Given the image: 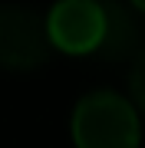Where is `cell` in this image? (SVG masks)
Here are the masks:
<instances>
[{"label": "cell", "instance_id": "4", "mask_svg": "<svg viewBox=\"0 0 145 148\" xmlns=\"http://www.w3.org/2000/svg\"><path fill=\"white\" fill-rule=\"evenodd\" d=\"M102 13H106V27H102V40L96 46L99 59L109 63H122V59H135L142 53V23L125 3L119 0H102Z\"/></svg>", "mask_w": 145, "mask_h": 148}, {"label": "cell", "instance_id": "6", "mask_svg": "<svg viewBox=\"0 0 145 148\" xmlns=\"http://www.w3.org/2000/svg\"><path fill=\"white\" fill-rule=\"evenodd\" d=\"M132 3H135V7H139V10H145V0H132Z\"/></svg>", "mask_w": 145, "mask_h": 148}, {"label": "cell", "instance_id": "1", "mask_svg": "<svg viewBox=\"0 0 145 148\" xmlns=\"http://www.w3.org/2000/svg\"><path fill=\"white\" fill-rule=\"evenodd\" d=\"M76 148H139V115L115 92H92L73 112Z\"/></svg>", "mask_w": 145, "mask_h": 148}, {"label": "cell", "instance_id": "3", "mask_svg": "<svg viewBox=\"0 0 145 148\" xmlns=\"http://www.w3.org/2000/svg\"><path fill=\"white\" fill-rule=\"evenodd\" d=\"M102 27H106L102 0H59L46 16L49 43L73 56L96 53L102 40Z\"/></svg>", "mask_w": 145, "mask_h": 148}, {"label": "cell", "instance_id": "2", "mask_svg": "<svg viewBox=\"0 0 145 148\" xmlns=\"http://www.w3.org/2000/svg\"><path fill=\"white\" fill-rule=\"evenodd\" d=\"M53 43L46 20L23 3H0V66L10 73H30L43 66Z\"/></svg>", "mask_w": 145, "mask_h": 148}, {"label": "cell", "instance_id": "5", "mask_svg": "<svg viewBox=\"0 0 145 148\" xmlns=\"http://www.w3.org/2000/svg\"><path fill=\"white\" fill-rule=\"evenodd\" d=\"M129 86H132V99H135V106L145 112V49H142L139 56H135V63H132Z\"/></svg>", "mask_w": 145, "mask_h": 148}]
</instances>
